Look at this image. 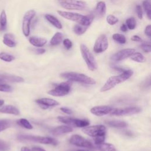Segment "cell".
Segmentation results:
<instances>
[{"instance_id": "obj_1", "label": "cell", "mask_w": 151, "mask_h": 151, "mask_svg": "<svg viewBox=\"0 0 151 151\" xmlns=\"http://www.w3.org/2000/svg\"><path fill=\"white\" fill-rule=\"evenodd\" d=\"M57 13L62 17L74 22H76L78 24L88 27L89 26L93 21L94 15L90 14L88 15H83L78 13L64 11H57Z\"/></svg>"}, {"instance_id": "obj_2", "label": "cell", "mask_w": 151, "mask_h": 151, "mask_svg": "<svg viewBox=\"0 0 151 151\" xmlns=\"http://www.w3.org/2000/svg\"><path fill=\"white\" fill-rule=\"evenodd\" d=\"M133 74V71L131 70H125L120 74L118 76H113L107 79L105 84L101 87L100 91L105 92L111 90L116 85L122 83L128 78H129Z\"/></svg>"}, {"instance_id": "obj_3", "label": "cell", "mask_w": 151, "mask_h": 151, "mask_svg": "<svg viewBox=\"0 0 151 151\" xmlns=\"http://www.w3.org/2000/svg\"><path fill=\"white\" fill-rule=\"evenodd\" d=\"M60 76L71 81H77L86 84H96V81L94 79L81 73L76 72H65L61 73Z\"/></svg>"}, {"instance_id": "obj_4", "label": "cell", "mask_w": 151, "mask_h": 151, "mask_svg": "<svg viewBox=\"0 0 151 151\" xmlns=\"http://www.w3.org/2000/svg\"><path fill=\"white\" fill-rule=\"evenodd\" d=\"M80 51L88 68L91 71H94L96 70L97 68V62L88 47L86 45L82 44L80 45Z\"/></svg>"}, {"instance_id": "obj_5", "label": "cell", "mask_w": 151, "mask_h": 151, "mask_svg": "<svg viewBox=\"0 0 151 151\" xmlns=\"http://www.w3.org/2000/svg\"><path fill=\"white\" fill-rule=\"evenodd\" d=\"M18 139L19 140H29V141L35 142L45 144V145H57L58 144V142L55 139L51 138L50 137L32 136V135H27V134H20L18 136Z\"/></svg>"}, {"instance_id": "obj_6", "label": "cell", "mask_w": 151, "mask_h": 151, "mask_svg": "<svg viewBox=\"0 0 151 151\" xmlns=\"http://www.w3.org/2000/svg\"><path fill=\"white\" fill-rule=\"evenodd\" d=\"M71 81L68 80L67 81L57 84L55 85L54 88L48 91L47 93L51 96L57 97L65 96L68 94L71 90Z\"/></svg>"}, {"instance_id": "obj_7", "label": "cell", "mask_w": 151, "mask_h": 151, "mask_svg": "<svg viewBox=\"0 0 151 151\" xmlns=\"http://www.w3.org/2000/svg\"><path fill=\"white\" fill-rule=\"evenodd\" d=\"M61 7L68 10H83L86 8V2L78 0H57Z\"/></svg>"}, {"instance_id": "obj_8", "label": "cell", "mask_w": 151, "mask_h": 151, "mask_svg": "<svg viewBox=\"0 0 151 151\" xmlns=\"http://www.w3.org/2000/svg\"><path fill=\"white\" fill-rule=\"evenodd\" d=\"M58 120L64 124L77 127H84L90 124V122L87 119H78L68 116L58 117Z\"/></svg>"}, {"instance_id": "obj_9", "label": "cell", "mask_w": 151, "mask_h": 151, "mask_svg": "<svg viewBox=\"0 0 151 151\" xmlns=\"http://www.w3.org/2000/svg\"><path fill=\"white\" fill-rule=\"evenodd\" d=\"M82 131L85 134L95 137L97 136H105L106 133V127L105 126L102 124L90 126H87L83 127Z\"/></svg>"}, {"instance_id": "obj_10", "label": "cell", "mask_w": 151, "mask_h": 151, "mask_svg": "<svg viewBox=\"0 0 151 151\" xmlns=\"http://www.w3.org/2000/svg\"><path fill=\"white\" fill-rule=\"evenodd\" d=\"M35 14L36 12L34 9H30L24 15L22 23V30L24 35L25 37H28L29 35L31 22L34 18Z\"/></svg>"}, {"instance_id": "obj_11", "label": "cell", "mask_w": 151, "mask_h": 151, "mask_svg": "<svg viewBox=\"0 0 151 151\" xmlns=\"http://www.w3.org/2000/svg\"><path fill=\"white\" fill-rule=\"evenodd\" d=\"M141 111V109L139 107H128L124 108H113L109 113L112 116H125L132 115Z\"/></svg>"}, {"instance_id": "obj_12", "label": "cell", "mask_w": 151, "mask_h": 151, "mask_svg": "<svg viewBox=\"0 0 151 151\" xmlns=\"http://www.w3.org/2000/svg\"><path fill=\"white\" fill-rule=\"evenodd\" d=\"M109 46V42L105 34L100 35L96 40L94 47L93 51L96 53H101L105 51Z\"/></svg>"}, {"instance_id": "obj_13", "label": "cell", "mask_w": 151, "mask_h": 151, "mask_svg": "<svg viewBox=\"0 0 151 151\" xmlns=\"http://www.w3.org/2000/svg\"><path fill=\"white\" fill-rule=\"evenodd\" d=\"M70 142L71 144L78 147H86L88 149H93L94 147L91 142L78 134L73 135L70 139Z\"/></svg>"}, {"instance_id": "obj_14", "label": "cell", "mask_w": 151, "mask_h": 151, "mask_svg": "<svg viewBox=\"0 0 151 151\" xmlns=\"http://www.w3.org/2000/svg\"><path fill=\"white\" fill-rule=\"evenodd\" d=\"M134 52L135 49L134 48H125L113 54L111 56V59L115 61H120L130 57Z\"/></svg>"}, {"instance_id": "obj_15", "label": "cell", "mask_w": 151, "mask_h": 151, "mask_svg": "<svg viewBox=\"0 0 151 151\" xmlns=\"http://www.w3.org/2000/svg\"><path fill=\"white\" fill-rule=\"evenodd\" d=\"M35 102L42 109H47L50 107L58 106L60 103L55 100L49 98H41L35 100Z\"/></svg>"}, {"instance_id": "obj_16", "label": "cell", "mask_w": 151, "mask_h": 151, "mask_svg": "<svg viewBox=\"0 0 151 151\" xmlns=\"http://www.w3.org/2000/svg\"><path fill=\"white\" fill-rule=\"evenodd\" d=\"M113 109V107L109 106H98L92 107L90 109V112L95 116H102L109 114Z\"/></svg>"}, {"instance_id": "obj_17", "label": "cell", "mask_w": 151, "mask_h": 151, "mask_svg": "<svg viewBox=\"0 0 151 151\" xmlns=\"http://www.w3.org/2000/svg\"><path fill=\"white\" fill-rule=\"evenodd\" d=\"M29 42L34 47H41L46 44L47 41L44 38L39 37L37 36H32L29 37Z\"/></svg>"}, {"instance_id": "obj_18", "label": "cell", "mask_w": 151, "mask_h": 151, "mask_svg": "<svg viewBox=\"0 0 151 151\" xmlns=\"http://www.w3.org/2000/svg\"><path fill=\"white\" fill-rule=\"evenodd\" d=\"M71 132H73V129L71 127L66 125H63L55 127L51 131V133L53 135H60Z\"/></svg>"}, {"instance_id": "obj_19", "label": "cell", "mask_w": 151, "mask_h": 151, "mask_svg": "<svg viewBox=\"0 0 151 151\" xmlns=\"http://www.w3.org/2000/svg\"><path fill=\"white\" fill-rule=\"evenodd\" d=\"M3 42L5 45L11 48L15 47L17 45L14 35L11 33H6L4 35Z\"/></svg>"}, {"instance_id": "obj_20", "label": "cell", "mask_w": 151, "mask_h": 151, "mask_svg": "<svg viewBox=\"0 0 151 151\" xmlns=\"http://www.w3.org/2000/svg\"><path fill=\"white\" fill-rule=\"evenodd\" d=\"M0 77L2 78L5 81L11 82V83H21L24 81V78L17 76H14V75H10V74H0Z\"/></svg>"}, {"instance_id": "obj_21", "label": "cell", "mask_w": 151, "mask_h": 151, "mask_svg": "<svg viewBox=\"0 0 151 151\" xmlns=\"http://www.w3.org/2000/svg\"><path fill=\"white\" fill-rule=\"evenodd\" d=\"M0 112L6 114H11L14 115H19V110L12 105H6L0 109Z\"/></svg>"}, {"instance_id": "obj_22", "label": "cell", "mask_w": 151, "mask_h": 151, "mask_svg": "<svg viewBox=\"0 0 151 151\" xmlns=\"http://www.w3.org/2000/svg\"><path fill=\"white\" fill-rule=\"evenodd\" d=\"M44 17H45V18L50 24H51L53 26H54L57 29H61L63 28L62 24L60 22V21L57 18H55L54 16H53L51 14H45Z\"/></svg>"}, {"instance_id": "obj_23", "label": "cell", "mask_w": 151, "mask_h": 151, "mask_svg": "<svg viewBox=\"0 0 151 151\" xmlns=\"http://www.w3.org/2000/svg\"><path fill=\"white\" fill-rule=\"evenodd\" d=\"M96 14L99 17H102L104 16L106 12V3L103 1H100L99 2L97 5L95 9Z\"/></svg>"}, {"instance_id": "obj_24", "label": "cell", "mask_w": 151, "mask_h": 151, "mask_svg": "<svg viewBox=\"0 0 151 151\" xmlns=\"http://www.w3.org/2000/svg\"><path fill=\"white\" fill-rule=\"evenodd\" d=\"M63 34L61 32H57L51 38L50 40V44L52 46L57 45L61 42V41H63Z\"/></svg>"}, {"instance_id": "obj_25", "label": "cell", "mask_w": 151, "mask_h": 151, "mask_svg": "<svg viewBox=\"0 0 151 151\" xmlns=\"http://www.w3.org/2000/svg\"><path fill=\"white\" fill-rule=\"evenodd\" d=\"M97 147L100 151H116L115 147L111 143H103L97 145Z\"/></svg>"}, {"instance_id": "obj_26", "label": "cell", "mask_w": 151, "mask_h": 151, "mask_svg": "<svg viewBox=\"0 0 151 151\" xmlns=\"http://www.w3.org/2000/svg\"><path fill=\"white\" fill-rule=\"evenodd\" d=\"M106 123L110 126L114 127H125L127 126V124L123 121L120 120H110L106 122Z\"/></svg>"}, {"instance_id": "obj_27", "label": "cell", "mask_w": 151, "mask_h": 151, "mask_svg": "<svg viewBox=\"0 0 151 151\" xmlns=\"http://www.w3.org/2000/svg\"><path fill=\"white\" fill-rule=\"evenodd\" d=\"M73 31L74 32L78 35L83 34L87 29V27L81 25L80 24H76L73 27Z\"/></svg>"}, {"instance_id": "obj_28", "label": "cell", "mask_w": 151, "mask_h": 151, "mask_svg": "<svg viewBox=\"0 0 151 151\" xmlns=\"http://www.w3.org/2000/svg\"><path fill=\"white\" fill-rule=\"evenodd\" d=\"M143 7L146 13L147 18L150 19L151 18V3L150 0H144L142 3Z\"/></svg>"}, {"instance_id": "obj_29", "label": "cell", "mask_w": 151, "mask_h": 151, "mask_svg": "<svg viewBox=\"0 0 151 151\" xmlns=\"http://www.w3.org/2000/svg\"><path fill=\"white\" fill-rule=\"evenodd\" d=\"M131 60L137 63H144L146 61L145 57L139 52H134L131 56Z\"/></svg>"}, {"instance_id": "obj_30", "label": "cell", "mask_w": 151, "mask_h": 151, "mask_svg": "<svg viewBox=\"0 0 151 151\" xmlns=\"http://www.w3.org/2000/svg\"><path fill=\"white\" fill-rule=\"evenodd\" d=\"M7 20H6V15L5 10H2L0 15V27L1 29L2 30L5 29L6 28Z\"/></svg>"}, {"instance_id": "obj_31", "label": "cell", "mask_w": 151, "mask_h": 151, "mask_svg": "<svg viewBox=\"0 0 151 151\" xmlns=\"http://www.w3.org/2000/svg\"><path fill=\"white\" fill-rule=\"evenodd\" d=\"M112 38L115 41H116L117 42L120 44H124L126 42V38L125 36L121 34H119V33L114 34L112 36Z\"/></svg>"}, {"instance_id": "obj_32", "label": "cell", "mask_w": 151, "mask_h": 151, "mask_svg": "<svg viewBox=\"0 0 151 151\" xmlns=\"http://www.w3.org/2000/svg\"><path fill=\"white\" fill-rule=\"evenodd\" d=\"M126 25L128 29L132 30L136 27V21L134 17H130L126 20Z\"/></svg>"}, {"instance_id": "obj_33", "label": "cell", "mask_w": 151, "mask_h": 151, "mask_svg": "<svg viewBox=\"0 0 151 151\" xmlns=\"http://www.w3.org/2000/svg\"><path fill=\"white\" fill-rule=\"evenodd\" d=\"M17 123L19 126H21L25 129H32L33 128L32 126L29 122V121L25 119H21L18 120L17 121Z\"/></svg>"}, {"instance_id": "obj_34", "label": "cell", "mask_w": 151, "mask_h": 151, "mask_svg": "<svg viewBox=\"0 0 151 151\" xmlns=\"http://www.w3.org/2000/svg\"><path fill=\"white\" fill-rule=\"evenodd\" d=\"M0 59L6 62H11L15 59V57L11 54L5 52H0Z\"/></svg>"}, {"instance_id": "obj_35", "label": "cell", "mask_w": 151, "mask_h": 151, "mask_svg": "<svg viewBox=\"0 0 151 151\" xmlns=\"http://www.w3.org/2000/svg\"><path fill=\"white\" fill-rule=\"evenodd\" d=\"M106 21L107 23L110 25H115L116 23L118 22L119 19L113 15H109L106 18Z\"/></svg>"}, {"instance_id": "obj_36", "label": "cell", "mask_w": 151, "mask_h": 151, "mask_svg": "<svg viewBox=\"0 0 151 151\" xmlns=\"http://www.w3.org/2000/svg\"><path fill=\"white\" fill-rule=\"evenodd\" d=\"M10 122L8 120H0V132L4 130L10 126Z\"/></svg>"}, {"instance_id": "obj_37", "label": "cell", "mask_w": 151, "mask_h": 151, "mask_svg": "<svg viewBox=\"0 0 151 151\" xmlns=\"http://www.w3.org/2000/svg\"><path fill=\"white\" fill-rule=\"evenodd\" d=\"M140 48L145 52H150L151 51V45L149 42H143L140 45Z\"/></svg>"}, {"instance_id": "obj_38", "label": "cell", "mask_w": 151, "mask_h": 151, "mask_svg": "<svg viewBox=\"0 0 151 151\" xmlns=\"http://www.w3.org/2000/svg\"><path fill=\"white\" fill-rule=\"evenodd\" d=\"M12 87L6 84H0V91L9 92L12 91Z\"/></svg>"}, {"instance_id": "obj_39", "label": "cell", "mask_w": 151, "mask_h": 151, "mask_svg": "<svg viewBox=\"0 0 151 151\" xmlns=\"http://www.w3.org/2000/svg\"><path fill=\"white\" fill-rule=\"evenodd\" d=\"M9 148V145L8 143L5 141L0 140V150L1 151H5L8 150Z\"/></svg>"}, {"instance_id": "obj_40", "label": "cell", "mask_w": 151, "mask_h": 151, "mask_svg": "<svg viewBox=\"0 0 151 151\" xmlns=\"http://www.w3.org/2000/svg\"><path fill=\"white\" fill-rule=\"evenodd\" d=\"M104 139H105V136H97V137H94V143L96 145H100V144H101V143H104Z\"/></svg>"}, {"instance_id": "obj_41", "label": "cell", "mask_w": 151, "mask_h": 151, "mask_svg": "<svg viewBox=\"0 0 151 151\" xmlns=\"http://www.w3.org/2000/svg\"><path fill=\"white\" fill-rule=\"evenodd\" d=\"M63 45L64 46V47L67 49V50H69L72 47L73 45V43L71 41V40H70L68 38H65L63 41Z\"/></svg>"}, {"instance_id": "obj_42", "label": "cell", "mask_w": 151, "mask_h": 151, "mask_svg": "<svg viewBox=\"0 0 151 151\" xmlns=\"http://www.w3.org/2000/svg\"><path fill=\"white\" fill-rule=\"evenodd\" d=\"M136 13L138 18L140 19H142L143 18V11H142V8L141 5H137L136 6Z\"/></svg>"}, {"instance_id": "obj_43", "label": "cell", "mask_w": 151, "mask_h": 151, "mask_svg": "<svg viewBox=\"0 0 151 151\" xmlns=\"http://www.w3.org/2000/svg\"><path fill=\"white\" fill-rule=\"evenodd\" d=\"M145 33L148 37H151V25H148L146 26L145 29Z\"/></svg>"}, {"instance_id": "obj_44", "label": "cell", "mask_w": 151, "mask_h": 151, "mask_svg": "<svg viewBox=\"0 0 151 151\" xmlns=\"http://www.w3.org/2000/svg\"><path fill=\"white\" fill-rule=\"evenodd\" d=\"M60 110L62 111L63 113L67 114H71L73 113V111L71 110H70L68 108H66V107H61V108H60Z\"/></svg>"}, {"instance_id": "obj_45", "label": "cell", "mask_w": 151, "mask_h": 151, "mask_svg": "<svg viewBox=\"0 0 151 151\" xmlns=\"http://www.w3.org/2000/svg\"><path fill=\"white\" fill-rule=\"evenodd\" d=\"M131 40L135 42H142V38L139 35H134L132 36L131 38Z\"/></svg>"}, {"instance_id": "obj_46", "label": "cell", "mask_w": 151, "mask_h": 151, "mask_svg": "<svg viewBox=\"0 0 151 151\" xmlns=\"http://www.w3.org/2000/svg\"><path fill=\"white\" fill-rule=\"evenodd\" d=\"M34 51L37 54H42L45 52V50L42 48H38L34 50Z\"/></svg>"}, {"instance_id": "obj_47", "label": "cell", "mask_w": 151, "mask_h": 151, "mask_svg": "<svg viewBox=\"0 0 151 151\" xmlns=\"http://www.w3.org/2000/svg\"><path fill=\"white\" fill-rule=\"evenodd\" d=\"M32 151H45L44 149L39 147V146H34L32 149H31Z\"/></svg>"}, {"instance_id": "obj_48", "label": "cell", "mask_w": 151, "mask_h": 151, "mask_svg": "<svg viewBox=\"0 0 151 151\" xmlns=\"http://www.w3.org/2000/svg\"><path fill=\"white\" fill-rule=\"evenodd\" d=\"M120 30H121L122 32H126V31H127V29H128V28H127L126 25L124 24H123L120 26Z\"/></svg>"}, {"instance_id": "obj_49", "label": "cell", "mask_w": 151, "mask_h": 151, "mask_svg": "<svg viewBox=\"0 0 151 151\" xmlns=\"http://www.w3.org/2000/svg\"><path fill=\"white\" fill-rule=\"evenodd\" d=\"M21 151H32V150L30 149H29V148L27 147L24 146V147H21Z\"/></svg>"}, {"instance_id": "obj_50", "label": "cell", "mask_w": 151, "mask_h": 151, "mask_svg": "<svg viewBox=\"0 0 151 151\" xmlns=\"http://www.w3.org/2000/svg\"><path fill=\"white\" fill-rule=\"evenodd\" d=\"M4 104V100H0V106H2Z\"/></svg>"}, {"instance_id": "obj_51", "label": "cell", "mask_w": 151, "mask_h": 151, "mask_svg": "<svg viewBox=\"0 0 151 151\" xmlns=\"http://www.w3.org/2000/svg\"><path fill=\"white\" fill-rule=\"evenodd\" d=\"M4 82H5V81L2 78L0 77V83H4Z\"/></svg>"}, {"instance_id": "obj_52", "label": "cell", "mask_w": 151, "mask_h": 151, "mask_svg": "<svg viewBox=\"0 0 151 151\" xmlns=\"http://www.w3.org/2000/svg\"><path fill=\"white\" fill-rule=\"evenodd\" d=\"M76 151H87V150H82V149H80V150H77Z\"/></svg>"}, {"instance_id": "obj_53", "label": "cell", "mask_w": 151, "mask_h": 151, "mask_svg": "<svg viewBox=\"0 0 151 151\" xmlns=\"http://www.w3.org/2000/svg\"><path fill=\"white\" fill-rule=\"evenodd\" d=\"M113 2H115V1H120V0H111Z\"/></svg>"}]
</instances>
